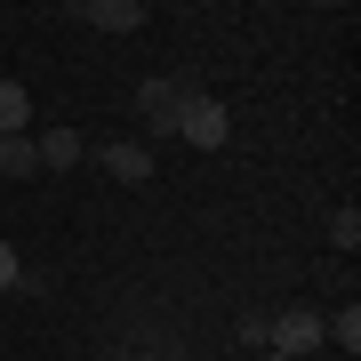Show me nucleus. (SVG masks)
Masks as SVG:
<instances>
[{"label":"nucleus","mask_w":361,"mask_h":361,"mask_svg":"<svg viewBox=\"0 0 361 361\" xmlns=\"http://www.w3.org/2000/svg\"><path fill=\"white\" fill-rule=\"evenodd\" d=\"M177 137H185V145H201V153H217V145L233 137V113H225V104L209 97V89H185V113H177Z\"/></svg>","instance_id":"nucleus-1"},{"label":"nucleus","mask_w":361,"mask_h":361,"mask_svg":"<svg viewBox=\"0 0 361 361\" xmlns=\"http://www.w3.org/2000/svg\"><path fill=\"white\" fill-rule=\"evenodd\" d=\"M265 353H289V361H305L313 345H322V313L313 305H281V313H265Z\"/></svg>","instance_id":"nucleus-2"},{"label":"nucleus","mask_w":361,"mask_h":361,"mask_svg":"<svg viewBox=\"0 0 361 361\" xmlns=\"http://www.w3.org/2000/svg\"><path fill=\"white\" fill-rule=\"evenodd\" d=\"M97 161H104V177H121V185H153V145H137V137L97 145Z\"/></svg>","instance_id":"nucleus-3"},{"label":"nucleus","mask_w":361,"mask_h":361,"mask_svg":"<svg viewBox=\"0 0 361 361\" xmlns=\"http://www.w3.org/2000/svg\"><path fill=\"white\" fill-rule=\"evenodd\" d=\"M137 113L153 121V137L177 129V113H185V80H137Z\"/></svg>","instance_id":"nucleus-4"},{"label":"nucleus","mask_w":361,"mask_h":361,"mask_svg":"<svg viewBox=\"0 0 361 361\" xmlns=\"http://www.w3.org/2000/svg\"><path fill=\"white\" fill-rule=\"evenodd\" d=\"M32 153H40V169H80V161H89V145H80V129H40Z\"/></svg>","instance_id":"nucleus-5"},{"label":"nucleus","mask_w":361,"mask_h":361,"mask_svg":"<svg viewBox=\"0 0 361 361\" xmlns=\"http://www.w3.org/2000/svg\"><path fill=\"white\" fill-rule=\"evenodd\" d=\"M80 25H89V32H137L145 8H137V0H89V8H80Z\"/></svg>","instance_id":"nucleus-6"},{"label":"nucleus","mask_w":361,"mask_h":361,"mask_svg":"<svg viewBox=\"0 0 361 361\" xmlns=\"http://www.w3.org/2000/svg\"><path fill=\"white\" fill-rule=\"evenodd\" d=\"M25 177H40L32 137H0V185H25Z\"/></svg>","instance_id":"nucleus-7"},{"label":"nucleus","mask_w":361,"mask_h":361,"mask_svg":"<svg viewBox=\"0 0 361 361\" xmlns=\"http://www.w3.org/2000/svg\"><path fill=\"white\" fill-rule=\"evenodd\" d=\"M25 113H32V89L25 80H0V137H25Z\"/></svg>","instance_id":"nucleus-8"},{"label":"nucleus","mask_w":361,"mask_h":361,"mask_svg":"<svg viewBox=\"0 0 361 361\" xmlns=\"http://www.w3.org/2000/svg\"><path fill=\"white\" fill-rule=\"evenodd\" d=\"M329 249H337V257H353V249H361V217H353V209H337V217H329Z\"/></svg>","instance_id":"nucleus-9"},{"label":"nucleus","mask_w":361,"mask_h":361,"mask_svg":"<svg viewBox=\"0 0 361 361\" xmlns=\"http://www.w3.org/2000/svg\"><path fill=\"white\" fill-rule=\"evenodd\" d=\"M16 273H25V257H16L8 241H0V289H16Z\"/></svg>","instance_id":"nucleus-10"},{"label":"nucleus","mask_w":361,"mask_h":361,"mask_svg":"<svg viewBox=\"0 0 361 361\" xmlns=\"http://www.w3.org/2000/svg\"><path fill=\"white\" fill-rule=\"evenodd\" d=\"M265 361H289V353H265Z\"/></svg>","instance_id":"nucleus-11"}]
</instances>
